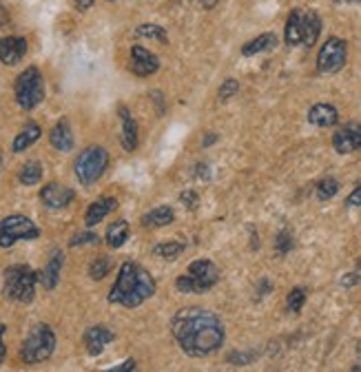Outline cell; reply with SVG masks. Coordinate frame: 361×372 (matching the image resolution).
<instances>
[{"label":"cell","instance_id":"obj_35","mask_svg":"<svg viewBox=\"0 0 361 372\" xmlns=\"http://www.w3.org/2000/svg\"><path fill=\"white\" fill-rule=\"evenodd\" d=\"M179 200H182V204H184L186 209H196V207H198V202H200L196 191H184V193L179 195Z\"/></svg>","mask_w":361,"mask_h":372},{"label":"cell","instance_id":"obj_10","mask_svg":"<svg viewBox=\"0 0 361 372\" xmlns=\"http://www.w3.org/2000/svg\"><path fill=\"white\" fill-rule=\"evenodd\" d=\"M332 147L337 153H341V156L361 151V124L351 122V124H346L344 129H339L332 137Z\"/></svg>","mask_w":361,"mask_h":372},{"label":"cell","instance_id":"obj_39","mask_svg":"<svg viewBox=\"0 0 361 372\" xmlns=\"http://www.w3.org/2000/svg\"><path fill=\"white\" fill-rule=\"evenodd\" d=\"M3 332H5V326H0V364L5 362V355H7V348H5V343H3Z\"/></svg>","mask_w":361,"mask_h":372},{"label":"cell","instance_id":"obj_25","mask_svg":"<svg viewBox=\"0 0 361 372\" xmlns=\"http://www.w3.org/2000/svg\"><path fill=\"white\" fill-rule=\"evenodd\" d=\"M126 239H128V222L126 220H118L107 228V244L111 248H120Z\"/></svg>","mask_w":361,"mask_h":372},{"label":"cell","instance_id":"obj_41","mask_svg":"<svg viewBox=\"0 0 361 372\" xmlns=\"http://www.w3.org/2000/svg\"><path fill=\"white\" fill-rule=\"evenodd\" d=\"M200 3H202V5H204L206 9H213V7H215L217 3H220V0H200Z\"/></svg>","mask_w":361,"mask_h":372},{"label":"cell","instance_id":"obj_38","mask_svg":"<svg viewBox=\"0 0 361 372\" xmlns=\"http://www.w3.org/2000/svg\"><path fill=\"white\" fill-rule=\"evenodd\" d=\"M73 5L78 7L80 11H87V9H91L94 5V0H73Z\"/></svg>","mask_w":361,"mask_h":372},{"label":"cell","instance_id":"obj_11","mask_svg":"<svg viewBox=\"0 0 361 372\" xmlns=\"http://www.w3.org/2000/svg\"><path fill=\"white\" fill-rule=\"evenodd\" d=\"M75 193H73V188L69 186H62V184H56V182H51L47 186H43L40 191V200L47 209H54V211H60V209H67L69 204L73 202Z\"/></svg>","mask_w":361,"mask_h":372},{"label":"cell","instance_id":"obj_14","mask_svg":"<svg viewBox=\"0 0 361 372\" xmlns=\"http://www.w3.org/2000/svg\"><path fill=\"white\" fill-rule=\"evenodd\" d=\"M113 339H115V335L107 326H91L84 332V348H87L89 355L96 357L105 350V345L111 343Z\"/></svg>","mask_w":361,"mask_h":372},{"label":"cell","instance_id":"obj_21","mask_svg":"<svg viewBox=\"0 0 361 372\" xmlns=\"http://www.w3.org/2000/svg\"><path fill=\"white\" fill-rule=\"evenodd\" d=\"M321 34V18L311 9H304V40L302 47H313Z\"/></svg>","mask_w":361,"mask_h":372},{"label":"cell","instance_id":"obj_2","mask_svg":"<svg viewBox=\"0 0 361 372\" xmlns=\"http://www.w3.org/2000/svg\"><path fill=\"white\" fill-rule=\"evenodd\" d=\"M156 295V281L142 268L140 264L124 262L120 266V273L115 284L109 292L111 304H122L126 308H135L145 304L149 297Z\"/></svg>","mask_w":361,"mask_h":372},{"label":"cell","instance_id":"obj_6","mask_svg":"<svg viewBox=\"0 0 361 372\" xmlns=\"http://www.w3.org/2000/svg\"><path fill=\"white\" fill-rule=\"evenodd\" d=\"M107 164H109V153L107 149L102 147H89L84 149L78 160L73 164V171L75 177H78V182L84 186H91L94 182L102 177V173L107 171Z\"/></svg>","mask_w":361,"mask_h":372},{"label":"cell","instance_id":"obj_34","mask_svg":"<svg viewBox=\"0 0 361 372\" xmlns=\"http://www.w3.org/2000/svg\"><path fill=\"white\" fill-rule=\"evenodd\" d=\"M98 241V235L96 233H78L73 239H71V246H84V244H96Z\"/></svg>","mask_w":361,"mask_h":372},{"label":"cell","instance_id":"obj_19","mask_svg":"<svg viewBox=\"0 0 361 372\" xmlns=\"http://www.w3.org/2000/svg\"><path fill=\"white\" fill-rule=\"evenodd\" d=\"M62 262H64V258H62L60 251L51 253V260L47 262L45 271H43V275H40V281H43V286H45L47 290H54V288L58 286L60 271H62Z\"/></svg>","mask_w":361,"mask_h":372},{"label":"cell","instance_id":"obj_29","mask_svg":"<svg viewBox=\"0 0 361 372\" xmlns=\"http://www.w3.org/2000/svg\"><path fill=\"white\" fill-rule=\"evenodd\" d=\"M135 36H140V38H153V40H158V43L169 40L166 31L162 27H158V24H140V27L135 29Z\"/></svg>","mask_w":361,"mask_h":372},{"label":"cell","instance_id":"obj_9","mask_svg":"<svg viewBox=\"0 0 361 372\" xmlns=\"http://www.w3.org/2000/svg\"><path fill=\"white\" fill-rule=\"evenodd\" d=\"M346 56H348V45L341 38H328L324 47L319 49L317 56V71L319 73H337L346 65Z\"/></svg>","mask_w":361,"mask_h":372},{"label":"cell","instance_id":"obj_1","mask_svg":"<svg viewBox=\"0 0 361 372\" xmlns=\"http://www.w3.org/2000/svg\"><path fill=\"white\" fill-rule=\"evenodd\" d=\"M171 332L189 357H209L224 343V326L220 317L206 308H182L171 319Z\"/></svg>","mask_w":361,"mask_h":372},{"label":"cell","instance_id":"obj_5","mask_svg":"<svg viewBox=\"0 0 361 372\" xmlns=\"http://www.w3.org/2000/svg\"><path fill=\"white\" fill-rule=\"evenodd\" d=\"M220 279V268L211 260H196L184 275L177 277V290L182 292H206Z\"/></svg>","mask_w":361,"mask_h":372},{"label":"cell","instance_id":"obj_18","mask_svg":"<svg viewBox=\"0 0 361 372\" xmlns=\"http://www.w3.org/2000/svg\"><path fill=\"white\" fill-rule=\"evenodd\" d=\"M115 207H118V202H115L113 198H102V200H96L91 207L87 209V215H84V224L87 226H96L100 224L105 217L115 211Z\"/></svg>","mask_w":361,"mask_h":372},{"label":"cell","instance_id":"obj_28","mask_svg":"<svg viewBox=\"0 0 361 372\" xmlns=\"http://www.w3.org/2000/svg\"><path fill=\"white\" fill-rule=\"evenodd\" d=\"M111 271V260L107 258V255H100V258H96L91 262V266H89V277L100 281V279H105Z\"/></svg>","mask_w":361,"mask_h":372},{"label":"cell","instance_id":"obj_3","mask_svg":"<svg viewBox=\"0 0 361 372\" xmlns=\"http://www.w3.org/2000/svg\"><path fill=\"white\" fill-rule=\"evenodd\" d=\"M36 271H31L24 264H14L5 271V295L7 299L18 302V304H29L36 295V284H38Z\"/></svg>","mask_w":361,"mask_h":372},{"label":"cell","instance_id":"obj_33","mask_svg":"<svg viewBox=\"0 0 361 372\" xmlns=\"http://www.w3.org/2000/svg\"><path fill=\"white\" fill-rule=\"evenodd\" d=\"M237 91H240V82L230 78V80H226V82L220 87V100H222V102H226L228 98H233Z\"/></svg>","mask_w":361,"mask_h":372},{"label":"cell","instance_id":"obj_30","mask_svg":"<svg viewBox=\"0 0 361 372\" xmlns=\"http://www.w3.org/2000/svg\"><path fill=\"white\" fill-rule=\"evenodd\" d=\"M337 191H339V182L334 177H326V179H321V182L317 184V198L319 200H330L337 195Z\"/></svg>","mask_w":361,"mask_h":372},{"label":"cell","instance_id":"obj_22","mask_svg":"<svg viewBox=\"0 0 361 372\" xmlns=\"http://www.w3.org/2000/svg\"><path fill=\"white\" fill-rule=\"evenodd\" d=\"M43 135V131H40V126H38L36 122H29L24 129L16 135V140H14V153H22V151H27L31 144H36L38 142V137Z\"/></svg>","mask_w":361,"mask_h":372},{"label":"cell","instance_id":"obj_36","mask_svg":"<svg viewBox=\"0 0 361 372\" xmlns=\"http://www.w3.org/2000/svg\"><path fill=\"white\" fill-rule=\"evenodd\" d=\"M346 207H361V184L346 198Z\"/></svg>","mask_w":361,"mask_h":372},{"label":"cell","instance_id":"obj_37","mask_svg":"<svg viewBox=\"0 0 361 372\" xmlns=\"http://www.w3.org/2000/svg\"><path fill=\"white\" fill-rule=\"evenodd\" d=\"M126 370H135V362H133V359H128V362H124L122 366L113 368L111 372H126Z\"/></svg>","mask_w":361,"mask_h":372},{"label":"cell","instance_id":"obj_7","mask_svg":"<svg viewBox=\"0 0 361 372\" xmlns=\"http://www.w3.org/2000/svg\"><path fill=\"white\" fill-rule=\"evenodd\" d=\"M16 100L22 109H36L45 100V80L36 67L24 69L16 78Z\"/></svg>","mask_w":361,"mask_h":372},{"label":"cell","instance_id":"obj_40","mask_svg":"<svg viewBox=\"0 0 361 372\" xmlns=\"http://www.w3.org/2000/svg\"><path fill=\"white\" fill-rule=\"evenodd\" d=\"M7 22H9V11L3 7V3H0V27H5Z\"/></svg>","mask_w":361,"mask_h":372},{"label":"cell","instance_id":"obj_31","mask_svg":"<svg viewBox=\"0 0 361 372\" xmlns=\"http://www.w3.org/2000/svg\"><path fill=\"white\" fill-rule=\"evenodd\" d=\"M306 302V290L304 288H293L288 292V299H286V308L290 313H300L302 311V306Z\"/></svg>","mask_w":361,"mask_h":372},{"label":"cell","instance_id":"obj_27","mask_svg":"<svg viewBox=\"0 0 361 372\" xmlns=\"http://www.w3.org/2000/svg\"><path fill=\"white\" fill-rule=\"evenodd\" d=\"M184 251V246L179 241H162L153 246V255H158L162 260H175L179 253Z\"/></svg>","mask_w":361,"mask_h":372},{"label":"cell","instance_id":"obj_17","mask_svg":"<svg viewBox=\"0 0 361 372\" xmlns=\"http://www.w3.org/2000/svg\"><path fill=\"white\" fill-rule=\"evenodd\" d=\"M339 120V111L332 105H326V102H319V105L311 107L308 111V122L315 126H332Z\"/></svg>","mask_w":361,"mask_h":372},{"label":"cell","instance_id":"obj_24","mask_svg":"<svg viewBox=\"0 0 361 372\" xmlns=\"http://www.w3.org/2000/svg\"><path fill=\"white\" fill-rule=\"evenodd\" d=\"M173 217H175V213L171 207H156L142 217V224L145 226H169L173 222Z\"/></svg>","mask_w":361,"mask_h":372},{"label":"cell","instance_id":"obj_43","mask_svg":"<svg viewBox=\"0 0 361 372\" xmlns=\"http://www.w3.org/2000/svg\"><path fill=\"white\" fill-rule=\"evenodd\" d=\"M0 169H3V162H0Z\"/></svg>","mask_w":361,"mask_h":372},{"label":"cell","instance_id":"obj_15","mask_svg":"<svg viewBox=\"0 0 361 372\" xmlns=\"http://www.w3.org/2000/svg\"><path fill=\"white\" fill-rule=\"evenodd\" d=\"M288 47H300L304 40V9H293L286 20V31H283Z\"/></svg>","mask_w":361,"mask_h":372},{"label":"cell","instance_id":"obj_42","mask_svg":"<svg viewBox=\"0 0 361 372\" xmlns=\"http://www.w3.org/2000/svg\"><path fill=\"white\" fill-rule=\"evenodd\" d=\"M334 3H355V0H334Z\"/></svg>","mask_w":361,"mask_h":372},{"label":"cell","instance_id":"obj_23","mask_svg":"<svg viewBox=\"0 0 361 372\" xmlns=\"http://www.w3.org/2000/svg\"><path fill=\"white\" fill-rule=\"evenodd\" d=\"M277 47V36L275 34H262L260 38H255V40L246 43L242 47V56H255V54H262V51H270Z\"/></svg>","mask_w":361,"mask_h":372},{"label":"cell","instance_id":"obj_20","mask_svg":"<svg viewBox=\"0 0 361 372\" xmlns=\"http://www.w3.org/2000/svg\"><path fill=\"white\" fill-rule=\"evenodd\" d=\"M118 113L122 118V147L126 151H135V147H138V124L133 120V115L128 113L126 107H120Z\"/></svg>","mask_w":361,"mask_h":372},{"label":"cell","instance_id":"obj_16","mask_svg":"<svg viewBox=\"0 0 361 372\" xmlns=\"http://www.w3.org/2000/svg\"><path fill=\"white\" fill-rule=\"evenodd\" d=\"M49 142H51V147L62 151V153H67V151L73 149V133H71L69 122L64 118L49 131Z\"/></svg>","mask_w":361,"mask_h":372},{"label":"cell","instance_id":"obj_32","mask_svg":"<svg viewBox=\"0 0 361 372\" xmlns=\"http://www.w3.org/2000/svg\"><path fill=\"white\" fill-rule=\"evenodd\" d=\"M290 248H293V237H290L288 230H281V233L277 235V239H275V251L279 255H286Z\"/></svg>","mask_w":361,"mask_h":372},{"label":"cell","instance_id":"obj_12","mask_svg":"<svg viewBox=\"0 0 361 372\" xmlns=\"http://www.w3.org/2000/svg\"><path fill=\"white\" fill-rule=\"evenodd\" d=\"M160 69V60L158 56H153L149 49L145 47H131V71L135 75H140V78H149V75H153Z\"/></svg>","mask_w":361,"mask_h":372},{"label":"cell","instance_id":"obj_8","mask_svg":"<svg viewBox=\"0 0 361 372\" xmlns=\"http://www.w3.org/2000/svg\"><path fill=\"white\" fill-rule=\"evenodd\" d=\"M38 235L40 228L24 215H9L0 220V248L14 246L18 239H36Z\"/></svg>","mask_w":361,"mask_h":372},{"label":"cell","instance_id":"obj_13","mask_svg":"<svg viewBox=\"0 0 361 372\" xmlns=\"http://www.w3.org/2000/svg\"><path fill=\"white\" fill-rule=\"evenodd\" d=\"M27 54V40L20 36L0 38V62L3 65H18Z\"/></svg>","mask_w":361,"mask_h":372},{"label":"cell","instance_id":"obj_26","mask_svg":"<svg viewBox=\"0 0 361 372\" xmlns=\"http://www.w3.org/2000/svg\"><path fill=\"white\" fill-rule=\"evenodd\" d=\"M20 182L24 184V186H34V184H38L40 182V177H43V166H40V162H36V160H31V162H27L20 169Z\"/></svg>","mask_w":361,"mask_h":372},{"label":"cell","instance_id":"obj_4","mask_svg":"<svg viewBox=\"0 0 361 372\" xmlns=\"http://www.w3.org/2000/svg\"><path fill=\"white\" fill-rule=\"evenodd\" d=\"M56 348V335L47 324H38L27 339L22 341L20 348V359L24 364H43L47 359L54 355Z\"/></svg>","mask_w":361,"mask_h":372}]
</instances>
